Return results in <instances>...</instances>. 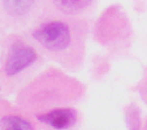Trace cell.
Instances as JSON below:
<instances>
[{
  "mask_svg": "<svg viewBox=\"0 0 147 130\" xmlns=\"http://www.w3.org/2000/svg\"><path fill=\"white\" fill-rule=\"evenodd\" d=\"M27 31L39 50L65 68L76 70L83 63L88 23L81 17L40 15Z\"/></svg>",
  "mask_w": 147,
  "mask_h": 130,
  "instance_id": "1",
  "label": "cell"
},
{
  "mask_svg": "<svg viewBox=\"0 0 147 130\" xmlns=\"http://www.w3.org/2000/svg\"><path fill=\"white\" fill-rule=\"evenodd\" d=\"M78 88L75 81L70 80L63 75L53 74L41 76L39 80L34 81L25 92H21L23 103L34 110H48L54 106L61 105V102H67L79 95Z\"/></svg>",
  "mask_w": 147,
  "mask_h": 130,
  "instance_id": "2",
  "label": "cell"
},
{
  "mask_svg": "<svg viewBox=\"0 0 147 130\" xmlns=\"http://www.w3.org/2000/svg\"><path fill=\"white\" fill-rule=\"evenodd\" d=\"M0 130H35L32 124L20 115H4L0 117Z\"/></svg>",
  "mask_w": 147,
  "mask_h": 130,
  "instance_id": "7",
  "label": "cell"
},
{
  "mask_svg": "<svg viewBox=\"0 0 147 130\" xmlns=\"http://www.w3.org/2000/svg\"><path fill=\"white\" fill-rule=\"evenodd\" d=\"M36 119L40 124L54 130H67L75 125L78 113L71 107H53L36 113Z\"/></svg>",
  "mask_w": 147,
  "mask_h": 130,
  "instance_id": "6",
  "label": "cell"
},
{
  "mask_svg": "<svg viewBox=\"0 0 147 130\" xmlns=\"http://www.w3.org/2000/svg\"><path fill=\"white\" fill-rule=\"evenodd\" d=\"M41 14V0H0V27L27 30Z\"/></svg>",
  "mask_w": 147,
  "mask_h": 130,
  "instance_id": "4",
  "label": "cell"
},
{
  "mask_svg": "<svg viewBox=\"0 0 147 130\" xmlns=\"http://www.w3.org/2000/svg\"><path fill=\"white\" fill-rule=\"evenodd\" d=\"M41 52L30 38L13 34L5 43L0 62V76L4 82H16L38 63Z\"/></svg>",
  "mask_w": 147,
  "mask_h": 130,
  "instance_id": "3",
  "label": "cell"
},
{
  "mask_svg": "<svg viewBox=\"0 0 147 130\" xmlns=\"http://www.w3.org/2000/svg\"><path fill=\"white\" fill-rule=\"evenodd\" d=\"M97 0H41L40 15L81 17L94 7Z\"/></svg>",
  "mask_w": 147,
  "mask_h": 130,
  "instance_id": "5",
  "label": "cell"
}]
</instances>
